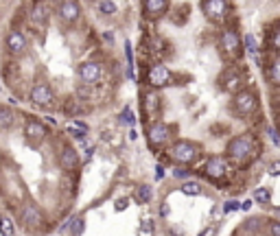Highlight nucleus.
<instances>
[{"label":"nucleus","mask_w":280,"mask_h":236,"mask_svg":"<svg viewBox=\"0 0 280 236\" xmlns=\"http://www.w3.org/2000/svg\"><path fill=\"white\" fill-rule=\"evenodd\" d=\"M13 122H16V112H13L11 107H4V105H0V131L11 129Z\"/></svg>","instance_id":"obj_22"},{"label":"nucleus","mask_w":280,"mask_h":236,"mask_svg":"<svg viewBox=\"0 0 280 236\" xmlns=\"http://www.w3.org/2000/svg\"><path fill=\"white\" fill-rule=\"evenodd\" d=\"M175 138V127L169 125L164 120H151L147 125V142L151 149H164V147H171Z\"/></svg>","instance_id":"obj_6"},{"label":"nucleus","mask_w":280,"mask_h":236,"mask_svg":"<svg viewBox=\"0 0 280 236\" xmlns=\"http://www.w3.org/2000/svg\"><path fill=\"white\" fill-rule=\"evenodd\" d=\"M101 74H103V66H101L99 61H83V64H79V68H77L79 81L86 83V85L96 83L101 79Z\"/></svg>","instance_id":"obj_13"},{"label":"nucleus","mask_w":280,"mask_h":236,"mask_svg":"<svg viewBox=\"0 0 280 236\" xmlns=\"http://www.w3.org/2000/svg\"><path fill=\"white\" fill-rule=\"evenodd\" d=\"M0 175H2V170H0Z\"/></svg>","instance_id":"obj_46"},{"label":"nucleus","mask_w":280,"mask_h":236,"mask_svg":"<svg viewBox=\"0 0 280 236\" xmlns=\"http://www.w3.org/2000/svg\"><path fill=\"white\" fill-rule=\"evenodd\" d=\"M201 13L212 24H223L230 16V4L228 0H201Z\"/></svg>","instance_id":"obj_8"},{"label":"nucleus","mask_w":280,"mask_h":236,"mask_svg":"<svg viewBox=\"0 0 280 236\" xmlns=\"http://www.w3.org/2000/svg\"><path fill=\"white\" fill-rule=\"evenodd\" d=\"M127 205H129V199H127V197H122V199H116L114 210H116V212H122V210H127Z\"/></svg>","instance_id":"obj_37"},{"label":"nucleus","mask_w":280,"mask_h":236,"mask_svg":"<svg viewBox=\"0 0 280 236\" xmlns=\"http://www.w3.org/2000/svg\"><path fill=\"white\" fill-rule=\"evenodd\" d=\"M230 109L234 116L239 118H249L261 109V94H258L256 87L247 85L245 90L236 92L234 96L230 99Z\"/></svg>","instance_id":"obj_4"},{"label":"nucleus","mask_w":280,"mask_h":236,"mask_svg":"<svg viewBox=\"0 0 280 236\" xmlns=\"http://www.w3.org/2000/svg\"><path fill=\"white\" fill-rule=\"evenodd\" d=\"M191 175H192L191 166H175V170H173V177L179 179V182H186V179H191Z\"/></svg>","instance_id":"obj_30"},{"label":"nucleus","mask_w":280,"mask_h":236,"mask_svg":"<svg viewBox=\"0 0 280 236\" xmlns=\"http://www.w3.org/2000/svg\"><path fill=\"white\" fill-rule=\"evenodd\" d=\"M261 155H262V144H261V140H258V135L252 134V131L234 135V138H230V142L226 144V157L236 169H247V166H252Z\"/></svg>","instance_id":"obj_1"},{"label":"nucleus","mask_w":280,"mask_h":236,"mask_svg":"<svg viewBox=\"0 0 280 236\" xmlns=\"http://www.w3.org/2000/svg\"><path fill=\"white\" fill-rule=\"evenodd\" d=\"M252 199L256 201V203H261V205L269 203V201H271V188H267V186H258V188H254Z\"/></svg>","instance_id":"obj_25"},{"label":"nucleus","mask_w":280,"mask_h":236,"mask_svg":"<svg viewBox=\"0 0 280 236\" xmlns=\"http://www.w3.org/2000/svg\"><path fill=\"white\" fill-rule=\"evenodd\" d=\"M59 17L64 22H68V24H74V22L81 17V7H79V0H64V2L59 4Z\"/></svg>","instance_id":"obj_18"},{"label":"nucleus","mask_w":280,"mask_h":236,"mask_svg":"<svg viewBox=\"0 0 280 236\" xmlns=\"http://www.w3.org/2000/svg\"><path fill=\"white\" fill-rule=\"evenodd\" d=\"M151 197H153L151 186H147V184H142V186H138V188H136V195H134V199L138 201V203H149V201H151Z\"/></svg>","instance_id":"obj_26"},{"label":"nucleus","mask_w":280,"mask_h":236,"mask_svg":"<svg viewBox=\"0 0 280 236\" xmlns=\"http://www.w3.org/2000/svg\"><path fill=\"white\" fill-rule=\"evenodd\" d=\"M262 74L274 90H280V55L267 52L265 61H262Z\"/></svg>","instance_id":"obj_12"},{"label":"nucleus","mask_w":280,"mask_h":236,"mask_svg":"<svg viewBox=\"0 0 280 236\" xmlns=\"http://www.w3.org/2000/svg\"><path fill=\"white\" fill-rule=\"evenodd\" d=\"M219 51H221L223 59L230 64H239L245 55L243 37L234 26H223V31L219 33Z\"/></svg>","instance_id":"obj_2"},{"label":"nucleus","mask_w":280,"mask_h":236,"mask_svg":"<svg viewBox=\"0 0 280 236\" xmlns=\"http://www.w3.org/2000/svg\"><path fill=\"white\" fill-rule=\"evenodd\" d=\"M121 120H125L127 125H134V122H136V116H134V112H131L129 105H125V107H122V112H121Z\"/></svg>","instance_id":"obj_34"},{"label":"nucleus","mask_w":280,"mask_h":236,"mask_svg":"<svg viewBox=\"0 0 280 236\" xmlns=\"http://www.w3.org/2000/svg\"><path fill=\"white\" fill-rule=\"evenodd\" d=\"M274 214H278V217H280V205H276V208H274Z\"/></svg>","instance_id":"obj_44"},{"label":"nucleus","mask_w":280,"mask_h":236,"mask_svg":"<svg viewBox=\"0 0 280 236\" xmlns=\"http://www.w3.org/2000/svg\"><path fill=\"white\" fill-rule=\"evenodd\" d=\"M51 2H52V4H61L64 0H48V4H51Z\"/></svg>","instance_id":"obj_43"},{"label":"nucleus","mask_w":280,"mask_h":236,"mask_svg":"<svg viewBox=\"0 0 280 236\" xmlns=\"http://www.w3.org/2000/svg\"><path fill=\"white\" fill-rule=\"evenodd\" d=\"M147 83L153 87V90H160V87H166V85H173V72H171L169 66L164 64H153L149 66L147 70Z\"/></svg>","instance_id":"obj_9"},{"label":"nucleus","mask_w":280,"mask_h":236,"mask_svg":"<svg viewBox=\"0 0 280 236\" xmlns=\"http://www.w3.org/2000/svg\"><path fill=\"white\" fill-rule=\"evenodd\" d=\"M103 39H107V42H112L114 37H112V33H103Z\"/></svg>","instance_id":"obj_42"},{"label":"nucleus","mask_w":280,"mask_h":236,"mask_svg":"<svg viewBox=\"0 0 280 236\" xmlns=\"http://www.w3.org/2000/svg\"><path fill=\"white\" fill-rule=\"evenodd\" d=\"M99 11L105 13V16H114V13L118 11L116 2H112V0H101L99 2Z\"/></svg>","instance_id":"obj_31"},{"label":"nucleus","mask_w":280,"mask_h":236,"mask_svg":"<svg viewBox=\"0 0 280 236\" xmlns=\"http://www.w3.org/2000/svg\"><path fill=\"white\" fill-rule=\"evenodd\" d=\"M252 205H254V199H245L243 203H241V210H245V212H247V210H252Z\"/></svg>","instance_id":"obj_39"},{"label":"nucleus","mask_w":280,"mask_h":236,"mask_svg":"<svg viewBox=\"0 0 280 236\" xmlns=\"http://www.w3.org/2000/svg\"><path fill=\"white\" fill-rule=\"evenodd\" d=\"M94 151H96L94 147H90V149H88V151H86V162H90V160H92V155H94Z\"/></svg>","instance_id":"obj_40"},{"label":"nucleus","mask_w":280,"mask_h":236,"mask_svg":"<svg viewBox=\"0 0 280 236\" xmlns=\"http://www.w3.org/2000/svg\"><path fill=\"white\" fill-rule=\"evenodd\" d=\"M169 11V0H144L142 13L147 20H160Z\"/></svg>","instance_id":"obj_16"},{"label":"nucleus","mask_w":280,"mask_h":236,"mask_svg":"<svg viewBox=\"0 0 280 236\" xmlns=\"http://www.w3.org/2000/svg\"><path fill=\"white\" fill-rule=\"evenodd\" d=\"M22 134H24V140L31 144V147H39V144L48 138V129L39 118H26Z\"/></svg>","instance_id":"obj_10"},{"label":"nucleus","mask_w":280,"mask_h":236,"mask_svg":"<svg viewBox=\"0 0 280 236\" xmlns=\"http://www.w3.org/2000/svg\"><path fill=\"white\" fill-rule=\"evenodd\" d=\"M160 214H162V217H166V214H169V205H166V203H162V210H160Z\"/></svg>","instance_id":"obj_41"},{"label":"nucleus","mask_w":280,"mask_h":236,"mask_svg":"<svg viewBox=\"0 0 280 236\" xmlns=\"http://www.w3.org/2000/svg\"><path fill=\"white\" fill-rule=\"evenodd\" d=\"M29 99H31V103H33L35 107L46 109V107H51V105L55 103V90H52L46 81H39V83H35V85L31 87Z\"/></svg>","instance_id":"obj_11"},{"label":"nucleus","mask_w":280,"mask_h":236,"mask_svg":"<svg viewBox=\"0 0 280 236\" xmlns=\"http://www.w3.org/2000/svg\"><path fill=\"white\" fill-rule=\"evenodd\" d=\"M232 173V162L226 155H210L204 164V175L214 184H228Z\"/></svg>","instance_id":"obj_7"},{"label":"nucleus","mask_w":280,"mask_h":236,"mask_svg":"<svg viewBox=\"0 0 280 236\" xmlns=\"http://www.w3.org/2000/svg\"><path fill=\"white\" fill-rule=\"evenodd\" d=\"M22 223H24V227H29V230H37V227H42L44 225L42 210H39L35 203H26L24 208H22Z\"/></svg>","instance_id":"obj_15"},{"label":"nucleus","mask_w":280,"mask_h":236,"mask_svg":"<svg viewBox=\"0 0 280 236\" xmlns=\"http://www.w3.org/2000/svg\"><path fill=\"white\" fill-rule=\"evenodd\" d=\"M241 203H243V201H239V199H228L226 203H223V212H226V214L239 212V210H241Z\"/></svg>","instance_id":"obj_32"},{"label":"nucleus","mask_w":280,"mask_h":236,"mask_svg":"<svg viewBox=\"0 0 280 236\" xmlns=\"http://www.w3.org/2000/svg\"><path fill=\"white\" fill-rule=\"evenodd\" d=\"M64 230H70V234H72V236H81V234H83V230H86V219H83V217H74V219H70V221L66 223Z\"/></svg>","instance_id":"obj_24"},{"label":"nucleus","mask_w":280,"mask_h":236,"mask_svg":"<svg viewBox=\"0 0 280 236\" xmlns=\"http://www.w3.org/2000/svg\"><path fill=\"white\" fill-rule=\"evenodd\" d=\"M48 16H51V4H48V0H35L33 11H31V17H33L35 24L44 26L48 22Z\"/></svg>","instance_id":"obj_20"},{"label":"nucleus","mask_w":280,"mask_h":236,"mask_svg":"<svg viewBox=\"0 0 280 236\" xmlns=\"http://www.w3.org/2000/svg\"><path fill=\"white\" fill-rule=\"evenodd\" d=\"M219 87H221V92H226L230 96L245 90L247 87V72H245L243 66H236V64L228 66L221 72V77H219Z\"/></svg>","instance_id":"obj_5"},{"label":"nucleus","mask_w":280,"mask_h":236,"mask_svg":"<svg viewBox=\"0 0 280 236\" xmlns=\"http://www.w3.org/2000/svg\"><path fill=\"white\" fill-rule=\"evenodd\" d=\"M164 166L162 164H156V173H153V177H156V182H160V179H164Z\"/></svg>","instance_id":"obj_38"},{"label":"nucleus","mask_w":280,"mask_h":236,"mask_svg":"<svg viewBox=\"0 0 280 236\" xmlns=\"http://www.w3.org/2000/svg\"><path fill=\"white\" fill-rule=\"evenodd\" d=\"M16 234V223L11 217H0V236H13Z\"/></svg>","instance_id":"obj_28"},{"label":"nucleus","mask_w":280,"mask_h":236,"mask_svg":"<svg viewBox=\"0 0 280 236\" xmlns=\"http://www.w3.org/2000/svg\"><path fill=\"white\" fill-rule=\"evenodd\" d=\"M79 164H81V157H79L77 149L70 147V144H64L59 149V166L64 170H74Z\"/></svg>","instance_id":"obj_17"},{"label":"nucleus","mask_w":280,"mask_h":236,"mask_svg":"<svg viewBox=\"0 0 280 236\" xmlns=\"http://www.w3.org/2000/svg\"><path fill=\"white\" fill-rule=\"evenodd\" d=\"M179 190H182L184 195H188V197H199V195H204V186H201L199 182H195V179H186V182H182Z\"/></svg>","instance_id":"obj_23"},{"label":"nucleus","mask_w":280,"mask_h":236,"mask_svg":"<svg viewBox=\"0 0 280 236\" xmlns=\"http://www.w3.org/2000/svg\"><path fill=\"white\" fill-rule=\"evenodd\" d=\"M201 144L199 142H192V140H186V138H179V140H173L169 147V157L175 166H192L197 160L201 157Z\"/></svg>","instance_id":"obj_3"},{"label":"nucleus","mask_w":280,"mask_h":236,"mask_svg":"<svg viewBox=\"0 0 280 236\" xmlns=\"http://www.w3.org/2000/svg\"><path fill=\"white\" fill-rule=\"evenodd\" d=\"M267 234H269V236H280V221H269V223H267Z\"/></svg>","instance_id":"obj_35"},{"label":"nucleus","mask_w":280,"mask_h":236,"mask_svg":"<svg viewBox=\"0 0 280 236\" xmlns=\"http://www.w3.org/2000/svg\"><path fill=\"white\" fill-rule=\"evenodd\" d=\"M267 173H269L271 177H280V157H276V160H271L269 164H267Z\"/></svg>","instance_id":"obj_33"},{"label":"nucleus","mask_w":280,"mask_h":236,"mask_svg":"<svg viewBox=\"0 0 280 236\" xmlns=\"http://www.w3.org/2000/svg\"><path fill=\"white\" fill-rule=\"evenodd\" d=\"M217 232H219V225H206L197 236H217Z\"/></svg>","instance_id":"obj_36"},{"label":"nucleus","mask_w":280,"mask_h":236,"mask_svg":"<svg viewBox=\"0 0 280 236\" xmlns=\"http://www.w3.org/2000/svg\"><path fill=\"white\" fill-rule=\"evenodd\" d=\"M265 51L271 55H280V20L271 24V31L265 33Z\"/></svg>","instance_id":"obj_19"},{"label":"nucleus","mask_w":280,"mask_h":236,"mask_svg":"<svg viewBox=\"0 0 280 236\" xmlns=\"http://www.w3.org/2000/svg\"><path fill=\"white\" fill-rule=\"evenodd\" d=\"M144 112L147 116H151V120H158V114H160V96L158 92H147L144 94Z\"/></svg>","instance_id":"obj_21"},{"label":"nucleus","mask_w":280,"mask_h":236,"mask_svg":"<svg viewBox=\"0 0 280 236\" xmlns=\"http://www.w3.org/2000/svg\"><path fill=\"white\" fill-rule=\"evenodd\" d=\"M4 46H7V51L11 52V55H16V57L24 55V52H26V37H24V33H22V31H18V29L9 31L7 37H4Z\"/></svg>","instance_id":"obj_14"},{"label":"nucleus","mask_w":280,"mask_h":236,"mask_svg":"<svg viewBox=\"0 0 280 236\" xmlns=\"http://www.w3.org/2000/svg\"><path fill=\"white\" fill-rule=\"evenodd\" d=\"M265 134H267V138L271 140V144H274L276 149H280V131H278V127H276V125H267L265 127Z\"/></svg>","instance_id":"obj_29"},{"label":"nucleus","mask_w":280,"mask_h":236,"mask_svg":"<svg viewBox=\"0 0 280 236\" xmlns=\"http://www.w3.org/2000/svg\"><path fill=\"white\" fill-rule=\"evenodd\" d=\"M243 46H245V52H249V55L261 52V48H258V39L254 37V33H245L243 35Z\"/></svg>","instance_id":"obj_27"},{"label":"nucleus","mask_w":280,"mask_h":236,"mask_svg":"<svg viewBox=\"0 0 280 236\" xmlns=\"http://www.w3.org/2000/svg\"><path fill=\"white\" fill-rule=\"evenodd\" d=\"M0 164H2V155H0Z\"/></svg>","instance_id":"obj_45"}]
</instances>
